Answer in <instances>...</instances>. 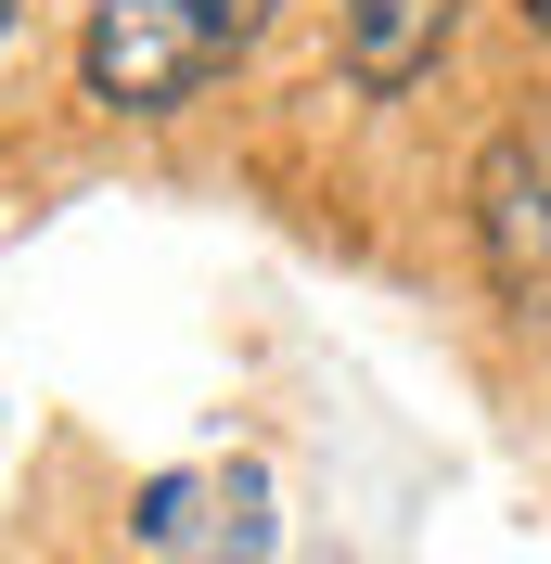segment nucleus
Segmentation results:
<instances>
[{"instance_id": "nucleus-1", "label": "nucleus", "mask_w": 551, "mask_h": 564, "mask_svg": "<svg viewBox=\"0 0 551 564\" xmlns=\"http://www.w3.org/2000/svg\"><path fill=\"white\" fill-rule=\"evenodd\" d=\"M257 26H270V0H90L77 77L104 116H180Z\"/></svg>"}, {"instance_id": "nucleus-2", "label": "nucleus", "mask_w": 551, "mask_h": 564, "mask_svg": "<svg viewBox=\"0 0 551 564\" xmlns=\"http://www.w3.org/2000/svg\"><path fill=\"white\" fill-rule=\"evenodd\" d=\"M475 257H487V295L526 347H551V90L514 104L475 154Z\"/></svg>"}, {"instance_id": "nucleus-3", "label": "nucleus", "mask_w": 551, "mask_h": 564, "mask_svg": "<svg viewBox=\"0 0 551 564\" xmlns=\"http://www.w3.org/2000/svg\"><path fill=\"white\" fill-rule=\"evenodd\" d=\"M449 26H462V0H334L346 90H372V104L423 90V77H436V52H449Z\"/></svg>"}, {"instance_id": "nucleus-4", "label": "nucleus", "mask_w": 551, "mask_h": 564, "mask_svg": "<svg viewBox=\"0 0 551 564\" xmlns=\"http://www.w3.org/2000/svg\"><path fill=\"white\" fill-rule=\"evenodd\" d=\"M526 26H551V0H526Z\"/></svg>"}, {"instance_id": "nucleus-5", "label": "nucleus", "mask_w": 551, "mask_h": 564, "mask_svg": "<svg viewBox=\"0 0 551 564\" xmlns=\"http://www.w3.org/2000/svg\"><path fill=\"white\" fill-rule=\"evenodd\" d=\"M0 39H13V0H0Z\"/></svg>"}]
</instances>
